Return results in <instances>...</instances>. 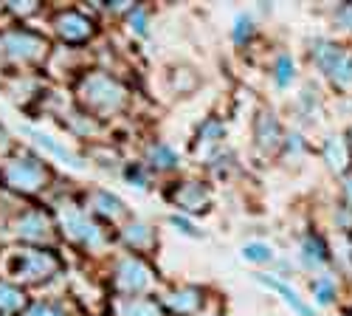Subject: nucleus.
Segmentation results:
<instances>
[{
  "instance_id": "nucleus-1",
  "label": "nucleus",
  "mask_w": 352,
  "mask_h": 316,
  "mask_svg": "<svg viewBox=\"0 0 352 316\" xmlns=\"http://www.w3.org/2000/svg\"><path fill=\"white\" fill-rule=\"evenodd\" d=\"M318 63L327 68V74L338 82V85H349L352 82V56L341 48L327 45L324 51H318Z\"/></svg>"
},
{
  "instance_id": "nucleus-2",
  "label": "nucleus",
  "mask_w": 352,
  "mask_h": 316,
  "mask_svg": "<svg viewBox=\"0 0 352 316\" xmlns=\"http://www.w3.org/2000/svg\"><path fill=\"white\" fill-rule=\"evenodd\" d=\"M262 282H265V285H271V288H276V291H279V294H282V297H285V299H287L293 308H296L302 316H313V310H310V308H307V305L299 299V294L293 291V288H287V285H282L279 280H265V277H262Z\"/></svg>"
},
{
  "instance_id": "nucleus-3",
  "label": "nucleus",
  "mask_w": 352,
  "mask_h": 316,
  "mask_svg": "<svg viewBox=\"0 0 352 316\" xmlns=\"http://www.w3.org/2000/svg\"><path fill=\"white\" fill-rule=\"evenodd\" d=\"M305 251H307V263H310V266H318V263L327 260L324 243H321L318 238H307V240H305Z\"/></svg>"
},
{
  "instance_id": "nucleus-4",
  "label": "nucleus",
  "mask_w": 352,
  "mask_h": 316,
  "mask_svg": "<svg viewBox=\"0 0 352 316\" xmlns=\"http://www.w3.org/2000/svg\"><path fill=\"white\" fill-rule=\"evenodd\" d=\"M313 288H316V294H318V302H330V299H333V294H336L333 282H330L327 277H318V280L313 282Z\"/></svg>"
},
{
  "instance_id": "nucleus-5",
  "label": "nucleus",
  "mask_w": 352,
  "mask_h": 316,
  "mask_svg": "<svg viewBox=\"0 0 352 316\" xmlns=\"http://www.w3.org/2000/svg\"><path fill=\"white\" fill-rule=\"evenodd\" d=\"M245 257H248V260H268V257H271V249L254 243V246L245 249Z\"/></svg>"
},
{
  "instance_id": "nucleus-6",
  "label": "nucleus",
  "mask_w": 352,
  "mask_h": 316,
  "mask_svg": "<svg viewBox=\"0 0 352 316\" xmlns=\"http://www.w3.org/2000/svg\"><path fill=\"white\" fill-rule=\"evenodd\" d=\"M290 76H293V63L287 60V56H282V60H279V74H276V79H279V85H287Z\"/></svg>"
}]
</instances>
